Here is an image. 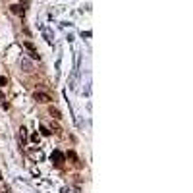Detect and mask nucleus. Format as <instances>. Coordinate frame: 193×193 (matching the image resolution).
Returning a JSON list of instances; mask_svg holds the SVG:
<instances>
[{
    "instance_id": "nucleus-4",
    "label": "nucleus",
    "mask_w": 193,
    "mask_h": 193,
    "mask_svg": "<svg viewBox=\"0 0 193 193\" xmlns=\"http://www.w3.org/2000/svg\"><path fill=\"white\" fill-rule=\"evenodd\" d=\"M10 12H12V14H19V16H23V14H25V10H23L21 6H18V4H14V6H10Z\"/></svg>"
},
{
    "instance_id": "nucleus-2",
    "label": "nucleus",
    "mask_w": 193,
    "mask_h": 193,
    "mask_svg": "<svg viewBox=\"0 0 193 193\" xmlns=\"http://www.w3.org/2000/svg\"><path fill=\"white\" fill-rule=\"evenodd\" d=\"M23 46H25L27 50H29V54H31L33 60H39V54H37V48H35V45H31L29 41H25V43H23Z\"/></svg>"
},
{
    "instance_id": "nucleus-8",
    "label": "nucleus",
    "mask_w": 193,
    "mask_h": 193,
    "mask_svg": "<svg viewBox=\"0 0 193 193\" xmlns=\"http://www.w3.org/2000/svg\"><path fill=\"white\" fill-rule=\"evenodd\" d=\"M0 180H2V174H0Z\"/></svg>"
},
{
    "instance_id": "nucleus-1",
    "label": "nucleus",
    "mask_w": 193,
    "mask_h": 193,
    "mask_svg": "<svg viewBox=\"0 0 193 193\" xmlns=\"http://www.w3.org/2000/svg\"><path fill=\"white\" fill-rule=\"evenodd\" d=\"M33 99H35L37 103H46V104L54 101V99H52L48 93H41V91H35V93H33Z\"/></svg>"
},
{
    "instance_id": "nucleus-6",
    "label": "nucleus",
    "mask_w": 193,
    "mask_h": 193,
    "mask_svg": "<svg viewBox=\"0 0 193 193\" xmlns=\"http://www.w3.org/2000/svg\"><path fill=\"white\" fill-rule=\"evenodd\" d=\"M8 85V77H0V87H6Z\"/></svg>"
},
{
    "instance_id": "nucleus-3",
    "label": "nucleus",
    "mask_w": 193,
    "mask_h": 193,
    "mask_svg": "<svg viewBox=\"0 0 193 193\" xmlns=\"http://www.w3.org/2000/svg\"><path fill=\"white\" fill-rule=\"evenodd\" d=\"M52 162H56L58 166H62V164H64V154L60 153V151H54V153H52Z\"/></svg>"
},
{
    "instance_id": "nucleus-7",
    "label": "nucleus",
    "mask_w": 193,
    "mask_h": 193,
    "mask_svg": "<svg viewBox=\"0 0 193 193\" xmlns=\"http://www.w3.org/2000/svg\"><path fill=\"white\" fill-rule=\"evenodd\" d=\"M41 131H43V135H50V131H48L46 128H41Z\"/></svg>"
},
{
    "instance_id": "nucleus-5",
    "label": "nucleus",
    "mask_w": 193,
    "mask_h": 193,
    "mask_svg": "<svg viewBox=\"0 0 193 193\" xmlns=\"http://www.w3.org/2000/svg\"><path fill=\"white\" fill-rule=\"evenodd\" d=\"M50 114L56 118V120H62V114H60V110H56L54 106H50Z\"/></svg>"
}]
</instances>
